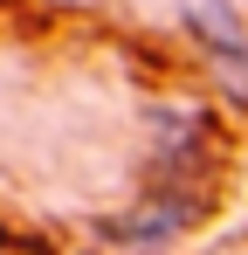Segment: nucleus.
<instances>
[{"label":"nucleus","instance_id":"nucleus-1","mask_svg":"<svg viewBox=\"0 0 248 255\" xmlns=\"http://www.w3.org/2000/svg\"><path fill=\"white\" fill-rule=\"evenodd\" d=\"M179 21H186V28H193V42L221 62L228 90H242V97H248V35H242L235 0H186V7H179Z\"/></svg>","mask_w":248,"mask_h":255}]
</instances>
